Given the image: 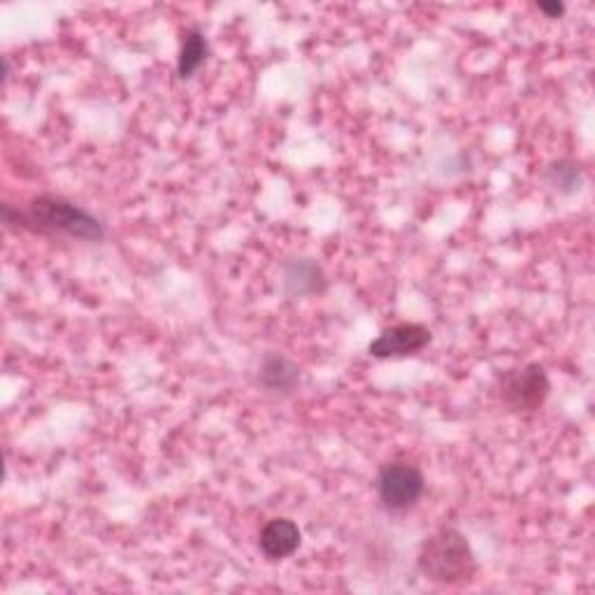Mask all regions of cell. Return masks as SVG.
Masks as SVG:
<instances>
[{
	"instance_id": "6da1fadb",
	"label": "cell",
	"mask_w": 595,
	"mask_h": 595,
	"mask_svg": "<svg viewBox=\"0 0 595 595\" xmlns=\"http://www.w3.org/2000/svg\"><path fill=\"white\" fill-rule=\"evenodd\" d=\"M417 566L428 582L442 586L470 582L477 572L470 542L456 528H440L428 535L419 549Z\"/></svg>"
},
{
	"instance_id": "7a4b0ae2",
	"label": "cell",
	"mask_w": 595,
	"mask_h": 595,
	"mask_svg": "<svg viewBox=\"0 0 595 595\" xmlns=\"http://www.w3.org/2000/svg\"><path fill=\"white\" fill-rule=\"evenodd\" d=\"M16 221L24 228L49 236H68L75 240L96 242L105 236L103 224L85 207H79L61 195L33 198L24 212H16Z\"/></svg>"
},
{
	"instance_id": "3957f363",
	"label": "cell",
	"mask_w": 595,
	"mask_h": 595,
	"mask_svg": "<svg viewBox=\"0 0 595 595\" xmlns=\"http://www.w3.org/2000/svg\"><path fill=\"white\" fill-rule=\"evenodd\" d=\"M426 491V477L409 460H391L377 474V498L391 515L415 507Z\"/></svg>"
},
{
	"instance_id": "277c9868",
	"label": "cell",
	"mask_w": 595,
	"mask_h": 595,
	"mask_svg": "<svg viewBox=\"0 0 595 595\" xmlns=\"http://www.w3.org/2000/svg\"><path fill=\"white\" fill-rule=\"evenodd\" d=\"M552 382L540 363L507 370L501 377V401L511 412H535L549 398Z\"/></svg>"
},
{
	"instance_id": "5b68a950",
	"label": "cell",
	"mask_w": 595,
	"mask_h": 595,
	"mask_svg": "<svg viewBox=\"0 0 595 595\" xmlns=\"http://www.w3.org/2000/svg\"><path fill=\"white\" fill-rule=\"evenodd\" d=\"M431 340L433 333L423 324H395L370 342L368 354L375 358H403L421 352Z\"/></svg>"
},
{
	"instance_id": "8992f818",
	"label": "cell",
	"mask_w": 595,
	"mask_h": 595,
	"mask_svg": "<svg viewBox=\"0 0 595 595\" xmlns=\"http://www.w3.org/2000/svg\"><path fill=\"white\" fill-rule=\"evenodd\" d=\"M301 540H303L301 528H298L295 521L287 517H277L261 528L258 549L268 560H282L298 552Z\"/></svg>"
},
{
	"instance_id": "52a82bcc",
	"label": "cell",
	"mask_w": 595,
	"mask_h": 595,
	"mask_svg": "<svg viewBox=\"0 0 595 595\" xmlns=\"http://www.w3.org/2000/svg\"><path fill=\"white\" fill-rule=\"evenodd\" d=\"M284 291L291 298L319 295L326 291V275L317 261L293 258L284 266Z\"/></svg>"
},
{
	"instance_id": "ba28073f",
	"label": "cell",
	"mask_w": 595,
	"mask_h": 595,
	"mask_svg": "<svg viewBox=\"0 0 595 595\" xmlns=\"http://www.w3.org/2000/svg\"><path fill=\"white\" fill-rule=\"evenodd\" d=\"M261 384L275 393H289L298 384V366L282 354H268L261 363Z\"/></svg>"
},
{
	"instance_id": "9c48e42d",
	"label": "cell",
	"mask_w": 595,
	"mask_h": 595,
	"mask_svg": "<svg viewBox=\"0 0 595 595\" xmlns=\"http://www.w3.org/2000/svg\"><path fill=\"white\" fill-rule=\"evenodd\" d=\"M210 54V45L205 36L198 28H189L185 33V40H181L179 49V59H177V73L181 79L191 77L201 65L207 61Z\"/></svg>"
},
{
	"instance_id": "30bf717a",
	"label": "cell",
	"mask_w": 595,
	"mask_h": 595,
	"mask_svg": "<svg viewBox=\"0 0 595 595\" xmlns=\"http://www.w3.org/2000/svg\"><path fill=\"white\" fill-rule=\"evenodd\" d=\"M547 181L560 193H572L582 185V168L568 159L556 161L547 168Z\"/></svg>"
},
{
	"instance_id": "8fae6325",
	"label": "cell",
	"mask_w": 595,
	"mask_h": 595,
	"mask_svg": "<svg viewBox=\"0 0 595 595\" xmlns=\"http://www.w3.org/2000/svg\"><path fill=\"white\" fill-rule=\"evenodd\" d=\"M540 12H544L547 16H560L566 12V5L558 3V0H554V3H537Z\"/></svg>"
}]
</instances>
